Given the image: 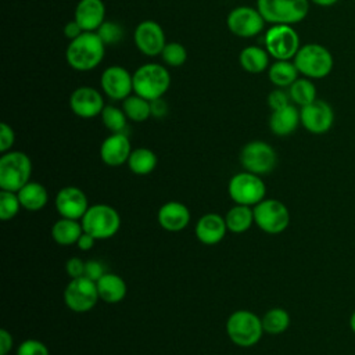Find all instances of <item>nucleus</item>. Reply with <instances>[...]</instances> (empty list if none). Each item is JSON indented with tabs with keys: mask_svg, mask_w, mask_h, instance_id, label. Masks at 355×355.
<instances>
[{
	"mask_svg": "<svg viewBox=\"0 0 355 355\" xmlns=\"http://www.w3.org/2000/svg\"><path fill=\"white\" fill-rule=\"evenodd\" d=\"M263 331L268 334H282L290 326V313L283 308H272L261 318Z\"/></svg>",
	"mask_w": 355,
	"mask_h": 355,
	"instance_id": "nucleus-33",
	"label": "nucleus"
},
{
	"mask_svg": "<svg viewBox=\"0 0 355 355\" xmlns=\"http://www.w3.org/2000/svg\"><path fill=\"white\" fill-rule=\"evenodd\" d=\"M349 329L352 330V333L355 334V311L351 313L349 316Z\"/></svg>",
	"mask_w": 355,
	"mask_h": 355,
	"instance_id": "nucleus-48",
	"label": "nucleus"
},
{
	"mask_svg": "<svg viewBox=\"0 0 355 355\" xmlns=\"http://www.w3.org/2000/svg\"><path fill=\"white\" fill-rule=\"evenodd\" d=\"M14 143H15L14 129L8 123L1 122L0 123V151H1V154L10 151L11 147L14 146Z\"/></svg>",
	"mask_w": 355,
	"mask_h": 355,
	"instance_id": "nucleus-40",
	"label": "nucleus"
},
{
	"mask_svg": "<svg viewBox=\"0 0 355 355\" xmlns=\"http://www.w3.org/2000/svg\"><path fill=\"white\" fill-rule=\"evenodd\" d=\"M80 223L86 233L97 240H105L118 233L121 216L118 211L108 204H93L87 208Z\"/></svg>",
	"mask_w": 355,
	"mask_h": 355,
	"instance_id": "nucleus-7",
	"label": "nucleus"
},
{
	"mask_svg": "<svg viewBox=\"0 0 355 355\" xmlns=\"http://www.w3.org/2000/svg\"><path fill=\"white\" fill-rule=\"evenodd\" d=\"M17 194L22 208L33 212L43 209L49 201L47 189L42 183L33 180H29L24 187L17 191Z\"/></svg>",
	"mask_w": 355,
	"mask_h": 355,
	"instance_id": "nucleus-25",
	"label": "nucleus"
},
{
	"mask_svg": "<svg viewBox=\"0 0 355 355\" xmlns=\"http://www.w3.org/2000/svg\"><path fill=\"white\" fill-rule=\"evenodd\" d=\"M227 193L234 204L254 207L265 198L266 186L259 175L244 171L230 178Z\"/></svg>",
	"mask_w": 355,
	"mask_h": 355,
	"instance_id": "nucleus-9",
	"label": "nucleus"
},
{
	"mask_svg": "<svg viewBox=\"0 0 355 355\" xmlns=\"http://www.w3.org/2000/svg\"><path fill=\"white\" fill-rule=\"evenodd\" d=\"M83 233L80 220L60 218L51 226V239L60 245H72L78 243V239Z\"/></svg>",
	"mask_w": 355,
	"mask_h": 355,
	"instance_id": "nucleus-27",
	"label": "nucleus"
},
{
	"mask_svg": "<svg viewBox=\"0 0 355 355\" xmlns=\"http://www.w3.org/2000/svg\"><path fill=\"white\" fill-rule=\"evenodd\" d=\"M309 0H257V8L270 25H295L309 12Z\"/></svg>",
	"mask_w": 355,
	"mask_h": 355,
	"instance_id": "nucleus-4",
	"label": "nucleus"
},
{
	"mask_svg": "<svg viewBox=\"0 0 355 355\" xmlns=\"http://www.w3.org/2000/svg\"><path fill=\"white\" fill-rule=\"evenodd\" d=\"M132 153L129 137L123 133H111L100 146V158L108 166H121L128 162Z\"/></svg>",
	"mask_w": 355,
	"mask_h": 355,
	"instance_id": "nucleus-19",
	"label": "nucleus"
},
{
	"mask_svg": "<svg viewBox=\"0 0 355 355\" xmlns=\"http://www.w3.org/2000/svg\"><path fill=\"white\" fill-rule=\"evenodd\" d=\"M300 125V110L293 103L280 110L272 111L269 116V129L275 136H288L294 133Z\"/></svg>",
	"mask_w": 355,
	"mask_h": 355,
	"instance_id": "nucleus-23",
	"label": "nucleus"
},
{
	"mask_svg": "<svg viewBox=\"0 0 355 355\" xmlns=\"http://www.w3.org/2000/svg\"><path fill=\"white\" fill-rule=\"evenodd\" d=\"M17 355H50V354H49L47 345L40 340L26 338L18 345Z\"/></svg>",
	"mask_w": 355,
	"mask_h": 355,
	"instance_id": "nucleus-38",
	"label": "nucleus"
},
{
	"mask_svg": "<svg viewBox=\"0 0 355 355\" xmlns=\"http://www.w3.org/2000/svg\"><path fill=\"white\" fill-rule=\"evenodd\" d=\"M105 55V44L97 32H83L69 40L65 50L68 65L78 72H87L97 68Z\"/></svg>",
	"mask_w": 355,
	"mask_h": 355,
	"instance_id": "nucleus-1",
	"label": "nucleus"
},
{
	"mask_svg": "<svg viewBox=\"0 0 355 355\" xmlns=\"http://www.w3.org/2000/svg\"><path fill=\"white\" fill-rule=\"evenodd\" d=\"M101 121L104 126L111 132V133H119L123 132L126 128L128 116L125 115L123 110L115 105H105L103 112H101Z\"/></svg>",
	"mask_w": 355,
	"mask_h": 355,
	"instance_id": "nucleus-34",
	"label": "nucleus"
},
{
	"mask_svg": "<svg viewBox=\"0 0 355 355\" xmlns=\"http://www.w3.org/2000/svg\"><path fill=\"white\" fill-rule=\"evenodd\" d=\"M265 18L251 6H239L229 11L226 17V25L230 33L237 37L250 39L259 35L265 29Z\"/></svg>",
	"mask_w": 355,
	"mask_h": 355,
	"instance_id": "nucleus-12",
	"label": "nucleus"
},
{
	"mask_svg": "<svg viewBox=\"0 0 355 355\" xmlns=\"http://www.w3.org/2000/svg\"><path fill=\"white\" fill-rule=\"evenodd\" d=\"M96 240H97V239H94L92 234H89V233H86V232L83 230V233H82L80 237L78 239L76 245H78V248L82 250V251H89V250H92V248L94 247Z\"/></svg>",
	"mask_w": 355,
	"mask_h": 355,
	"instance_id": "nucleus-46",
	"label": "nucleus"
},
{
	"mask_svg": "<svg viewBox=\"0 0 355 355\" xmlns=\"http://www.w3.org/2000/svg\"><path fill=\"white\" fill-rule=\"evenodd\" d=\"M62 32H64V36H65L67 39L73 40V39H76L79 35L83 33V29L79 26V24H78L75 19H71V21H68V22L64 25Z\"/></svg>",
	"mask_w": 355,
	"mask_h": 355,
	"instance_id": "nucleus-43",
	"label": "nucleus"
},
{
	"mask_svg": "<svg viewBox=\"0 0 355 355\" xmlns=\"http://www.w3.org/2000/svg\"><path fill=\"white\" fill-rule=\"evenodd\" d=\"M96 32L100 36V39L104 42L105 46L116 44L123 37L122 26L116 22H112V21H104Z\"/></svg>",
	"mask_w": 355,
	"mask_h": 355,
	"instance_id": "nucleus-37",
	"label": "nucleus"
},
{
	"mask_svg": "<svg viewBox=\"0 0 355 355\" xmlns=\"http://www.w3.org/2000/svg\"><path fill=\"white\" fill-rule=\"evenodd\" d=\"M122 110L128 119L133 122H144L151 116V104L148 100L137 96L130 94L122 101Z\"/></svg>",
	"mask_w": 355,
	"mask_h": 355,
	"instance_id": "nucleus-32",
	"label": "nucleus"
},
{
	"mask_svg": "<svg viewBox=\"0 0 355 355\" xmlns=\"http://www.w3.org/2000/svg\"><path fill=\"white\" fill-rule=\"evenodd\" d=\"M240 164L244 171L255 175H268L277 165L275 148L262 140H252L244 144L240 151Z\"/></svg>",
	"mask_w": 355,
	"mask_h": 355,
	"instance_id": "nucleus-11",
	"label": "nucleus"
},
{
	"mask_svg": "<svg viewBox=\"0 0 355 355\" xmlns=\"http://www.w3.org/2000/svg\"><path fill=\"white\" fill-rule=\"evenodd\" d=\"M104 97L100 90L92 86H79L69 96L71 111L83 119H90L101 115L104 110Z\"/></svg>",
	"mask_w": 355,
	"mask_h": 355,
	"instance_id": "nucleus-17",
	"label": "nucleus"
},
{
	"mask_svg": "<svg viewBox=\"0 0 355 355\" xmlns=\"http://www.w3.org/2000/svg\"><path fill=\"white\" fill-rule=\"evenodd\" d=\"M269 53L265 47L247 46L239 54L240 67L248 73H261L269 68Z\"/></svg>",
	"mask_w": 355,
	"mask_h": 355,
	"instance_id": "nucleus-26",
	"label": "nucleus"
},
{
	"mask_svg": "<svg viewBox=\"0 0 355 355\" xmlns=\"http://www.w3.org/2000/svg\"><path fill=\"white\" fill-rule=\"evenodd\" d=\"M226 333L233 344L247 348L255 345L265 331L258 315L247 309H239L229 315Z\"/></svg>",
	"mask_w": 355,
	"mask_h": 355,
	"instance_id": "nucleus-5",
	"label": "nucleus"
},
{
	"mask_svg": "<svg viewBox=\"0 0 355 355\" xmlns=\"http://www.w3.org/2000/svg\"><path fill=\"white\" fill-rule=\"evenodd\" d=\"M12 336L7 329L0 330V355H7L12 348Z\"/></svg>",
	"mask_w": 355,
	"mask_h": 355,
	"instance_id": "nucleus-44",
	"label": "nucleus"
},
{
	"mask_svg": "<svg viewBox=\"0 0 355 355\" xmlns=\"http://www.w3.org/2000/svg\"><path fill=\"white\" fill-rule=\"evenodd\" d=\"M157 219L159 226L166 232H180L190 222L189 208L179 201H168L158 209Z\"/></svg>",
	"mask_w": 355,
	"mask_h": 355,
	"instance_id": "nucleus-22",
	"label": "nucleus"
},
{
	"mask_svg": "<svg viewBox=\"0 0 355 355\" xmlns=\"http://www.w3.org/2000/svg\"><path fill=\"white\" fill-rule=\"evenodd\" d=\"M100 300L107 304H116L126 297L128 287L125 280L116 273H105L96 282Z\"/></svg>",
	"mask_w": 355,
	"mask_h": 355,
	"instance_id": "nucleus-24",
	"label": "nucleus"
},
{
	"mask_svg": "<svg viewBox=\"0 0 355 355\" xmlns=\"http://www.w3.org/2000/svg\"><path fill=\"white\" fill-rule=\"evenodd\" d=\"M100 300L96 282L82 276L71 279L64 290V302L65 305L78 313L87 312L93 309Z\"/></svg>",
	"mask_w": 355,
	"mask_h": 355,
	"instance_id": "nucleus-13",
	"label": "nucleus"
},
{
	"mask_svg": "<svg viewBox=\"0 0 355 355\" xmlns=\"http://www.w3.org/2000/svg\"><path fill=\"white\" fill-rule=\"evenodd\" d=\"M161 58L168 67H182L187 60V50L182 43L166 42L165 47L161 51Z\"/></svg>",
	"mask_w": 355,
	"mask_h": 355,
	"instance_id": "nucleus-35",
	"label": "nucleus"
},
{
	"mask_svg": "<svg viewBox=\"0 0 355 355\" xmlns=\"http://www.w3.org/2000/svg\"><path fill=\"white\" fill-rule=\"evenodd\" d=\"M157 162H158V158L153 150L147 147H137L132 150L126 164L130 172L139 176H144V175H150L155 169Z\"/></svg>",
	"mask_w": 355,
	"mask_h": 355,
	"instance_id": "nucleus-30",
	"label": "nucleus"
},
{
	"mask_svg": "<svg viewBox=\"0 0 355 355\" xmlns=\"http://www.w3.org/2000/svg\"><path fill=\"white\" fill-rule=\"evenodd\" d=\"M293 61L300 75L312 80L326 78L334 67V58L330 50L320 43L302 44Z\"/></svg>",
	"mask_w": 355,
	"mask_h": 355,
	"instance_id": "nucleus-3",
	"label": "nucleus"
},
{
	"mask_svg": "<svg viewBox=\"0 0 355 355\" xmlns=\"http://www.w3.org/2000/svg\"><path fill=\"white\" fill-rule=\"evenodd\" d=\"M22 208L18 194L15 191L1 190L0 191V219L11 220Z\"/></svg>",
	"mask_w": 355,
	"mask_h": 355,
	"instance_id": "nucleus-36",
	"label": "nucleus"
},
{
	"mask_svg": "<svg viewBox=\"0 0 355 355\" xmlns=\"http://www.w3.org/2000/svg\"><path fill=\"white\" fill-rule=\"evenodd\" d=\"M300 118L305 130L312 135H324L334 123V110L327 101L316 98L300 108Z\"/></svg>",
	"mask_w": 355,
	"mask_h": 355,
	"instance_id": "nucleus-14",
	"label": "nucleus"
},
{
	"mask_svg": "<svg viewBox=\"0 0 355 355\" xmlns=\"http://www.w3.org/2000/svg\"><path fill=\"white\" fill-rule=\"evenodd\" d=\"M265 49L275 60H293L301 47L300 35L293 25H270L263 37Z\"/></svg>",
	"mask_w": 355,
	"mask_h": 355,
	"instance_id": "nucleus-8",
	"label": "nucleus"
},
{
	"mask_svg": "<svg viewBox=\"0 0 355 355\" xmlns=\"http://www.w3.org/2000/svg\"><path fill=\"white\" fill-rule=\"evenodd\" d=\"M85 261H82L78 257H72L65 263V270L71 279L82 277L85 275Z\"/></svg>",
	"mask_w": 355,
	"mask_h": 355,
	"instance_id": "nucleus-42",
	"label": "nucleus"
},
{
	"mask_svg": "<svg viewBox=\"0 0 355 355\" xmlns=\"http://www.w3.org/2000/svg\"><path fill=\"white\" fill-rule=\"evenodd\" d=\"M89 207L87 197L79 187L65 186L55 196V208L61 218L80 220Z\"/></svg>",
	"mask_w": 355,
	"mask_h": 355,
	"instance_id": "nucleus-18",
	"label": "nucleus"
},
{
	"mask_svg": "<svg viewBox=\"0 0 355 355\" xmlns=\"http://www.w3.org/2000/svg\"><path fill=\"white\" fill-rule=\"evenodd\" d=\"M268 78L276 87L284 89L300 78V72L293 60H276L268 68Z\"/></svg>",
	"mask_w": 355,
	"mask_h": 355,
	"instance_id": "nucleus-28",
	"label": "nucleus"
},
{
	"mask_svg": "<svg viewBox=\"0 0 355 355\" xmlns=\"http://www.w3.org/2000/svg\"><path fill=\"white\" fill-rule=\"evenodd\" d=\"M100 86L111 100L123 101L133 92V75L121 65H111L101 72Z\"/></svg>",
	"mask_w": 355,
	"mask_h": 355,
	"instance_id": "nucleus-15",
	"label": "nucleus"
},
{
	"mask_svg": "<svg viewBox=\"0 0 355 355\" xmlns=\"http://www.w3.org/2000/svg\"><path fill=\"white\" fill-rule=\"evenodd\" d=\"M290 100L297 107H304L315 101L316 97V86L312 79L301 76L298 78L290 87H287Z\"/></svg>",
	"mask_w": 355,
	"mask_h": 355,
	"instance_id": "nucleus-31",
	"label": "nucleus"
},
{
	"mask_svg": "<svg viewBox=\"0 0 355 355\" xmlns=\"http://www.w3.org/2000/svg\"><path fill=\"white\" fill-rule=\"evenodd\" d=\"M150 104H151V116L162 118V116L166 115V112H168V104L162 100V97L150 101Z\"/></svg>",
	"mask_w": 355,
	"mask_h": 355,
	"instance_id": "nucleus-45",
	"label": "nucleus"
},
{
	"mask_svg": "<svg viewBox=\"0 0 355 355\" xmlns=\"http://www.w3.org/2000/svg\"><path fill=\"white\" fill-rule=\"evenodd\" d=\"M73 19L79 24L83 32H96L105 21V6L103 0H79Z\"/></svg>",
	"mask_w": 355,
	"mask_h": 355,
	"instance_id": "nucleus-21",
	"label": "nucleus"
},
{
	"mask_svg": "<svg viewBox=\"0 0 355 355\" xmlns=\"http://www.w3.org/2000/svg\"><path fill=\"white\" fill-rule=\"evenodd\" d=\"M309 1L319 7H331V6L337 4L340 0H309Z\"/></svg>",
	"mask_w": 355,
	"mask_h": 355,
	"instance_id": "nucleus-47",
	"label": "nucleus"
},
{
	"mask_svg": "<svg viewBox=\"0 0 355 355\" xmlns=\"http://www.w3.org/2000/svg\"><path fill=\"white\" fill-rule=\"evenodd\" d=\"M133 40L137 50L147 57L161 55V51L166 44L162 26L153 19H144L137 24Z\"/></svg>",
	"mask_w": 355,
	"mask_h": 355,
	"instance_id": "nucleus-16",
	"label": "nucleus"
},
{
	"mask_svg": "<svg viewBox=\"0 0 355 355\" xmlns=\"http://www.w3.org/2000/svg\"><path fill=\"white\" fill-rule=\"evenodd\" d=\"M32 175V161L22 153L10 150L0 157V189L18 191L24 187Z\"/></svg>",
	"mask_w": 355,
	"mask_h": 355,
	"instance_id": "nucleus-6",
	"label": "nucleus"
},
{
	"mask_svg": "<svg viewBox=\"0 0 355 355\" xmlns=\"http://www.w3.org/2000/svg\"><path fill=\"white\" fill-rule=\"evenodd\" d=\"M268 105L272 111H276V110H280L288 104H291V100H290V96H288V92L283 90L282 87H276L273 89L272 92H269L268 94Z\"/></svg>",
	"mask_w": 355,
	"mask_h": 355,
	"instance_id": "nucleus-39",
	"label": "nucleus"
},
{
	"mask_svg": "<svg viewBox=\"0 0 355 355\" xmlns=\"http://www.w3.org/2000/svg\"><path fill=\"white\" fill-rule=\"evenodd\" d=\"M252 209L255 225L268 234H279L290 225L288 208L276 198H263Z\"/></svg>",
	"mask_w": 355,
	"mask_h": 355,
	"instance_id": "nucleus-10",
	"label": "nucleus"
},
{
	"mask_svg": "<svg viewBox=\"0 0 355 355\" xmlns=\"http://www.w3.org/2000/svg\"><path fill=\"white\" fill-rule=\"evenodd\" d=\"M107 272H105V268H104V265L100 262V261H97V259H89V261H86V263H85V277H87V279H90V280H93V282H97V280H100L104 275H105Z\"/></svg>",
	"mask_w": 355,
	"mask_h": 355,
	"instance_id": "nucleus-41",
	"label": "nucleus"
},
{
	"mask_svg": "<svg viewBox=\"0 0 355 355\" xmlns=\"http://www.w3.org/2000/svg\"><path fill=\"white\" fill-rule=\"evenodd\" d=\"M171 86V73L166 67L146 62L133 72V93L148 100L161 98Z\"/></svg>",
	"mask_w": 355,
	"mask_h": 355,
	"instance_id": "nucleus-2",
	"label": "nucleus"
},
{
	"mask_svg": "<svg viewBox=\"0 0 355 355\" xmlns=\"http://www.w3.org/2000/svg\"><path fill=\"white\" fill-rule=\"evenodd\" d=\"M227 232L225 216L216 212L204 214L196 223L194 234L197 240L205 245H215L220 243Z\"/></svg>",
	"mask_w": 355,
	"mask_h": 355,
	"instance_id": "nucleus-20",
	"label": "nucleus"
},
{
	"mask_svg": "<svg viewBox=\"0 0 355 355\" xmlns=\"http://www.w3.org/2000/svg\"><path fill=\"white\" fill-rule=\"evenodd\" d=\"M225 222L227 232L232 233H244L254 223V209L250 205L236 204L225 215Z\"/></svg>",
	"mask_w": 355,
	"mask_h": 355,
	"instance_id": "nucleus-29",
	"label": "nucleus"
}]
</instances>
